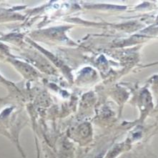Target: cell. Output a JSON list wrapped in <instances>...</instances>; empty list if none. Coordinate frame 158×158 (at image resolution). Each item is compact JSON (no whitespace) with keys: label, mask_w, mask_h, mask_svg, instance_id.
I'll list each match as a JSON object with an SVG mask.
<instances>
[{"label":"cell","mask_w":158,"mask_h":158,"mask_svg":"<svg viewBox=\"0 0 158 158\" xmlns=\"http://www.w3.org/2000/svg\"><path fill=\"white\" fill-rule=\"evenodd\" d=\"M99 158H100V157H99Z\"/></svg>","instance_id":"obj_1"}]
</instances>
